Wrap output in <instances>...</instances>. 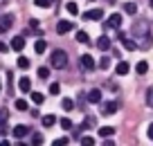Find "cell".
Here are the masks:
<instances>
[{
  "label": "cell",
  "instance_id": "3957f363",
  "mask_svg": "<svg viewBox=\"0 0 153 146\" xmlns=\"http://www.w3.org/2000/svg\"><path fill=\"white\" fill-rule=\"evenodd\" d=\"M81 70L83 72H92L95 70V59H92L90 54H83L81 56Z\"/></svg>",
  "mask_w": 153,
  "mask_h": 146
},
{
  "label": "cell",
  "instance_id": "e0dca14e",
  "mask_svg": "<svg viewBox=\"0 0 153 146\" xmlns=\"http://www.w3.org/2000/svg\"><path fill=\"white\" fill-rule=\"evenodd\" d=\"M110 135H115V128L113 126H101L99 128V137H110Z\"/></svg>",
  "mask_w": 153,
  "mask_h": 146
},
{
  "label": "cell",
  "instance_id": "f1b7e54d",
  "mask_svg": "<svg viewBox=\"0 0 153 146\" xmlns=\"http://www.w3.org/2000/svg\"><path fill=\"white\" fill-rule=\"evenodd\" d=\"M32 144H43V135H41V133H34L32 135Z\"/></svg>",
  "mask_w": 153,
  "mask_h": 146
},
{
  "label": "cell",
  "instance_id": "7402d4cb",
  "mask_svg": "<svg viewBox=\"0 0 153 146\" xmlns=\"http://www.w3.org/2000/svg\"><path fill=\"white\" fill-rule=\"evenodd\" d=\"M34 5H36V7H45V9H48V7L54 5V0H34Z\"/></svg>",
  "mask_w": 153,
  "mask_h": 146
},
{
  "label": "cell",
  "instance_id": "30bf717a",
  "mask_svg": "<svg viewBox=\"0 0 153 146\" xmlns=\"http://www.w3.org/2000/svg\"><path fill=\"white\" fill-rule=\"evenodd\" d=\"M23 47H25V36H14V38H11V50L20 52Z\"/></svg>",
  "mask_w": 153,
  "mask_h": 146
},
{
  "label": "cell",
  "instance_id": "7a4b0ae2",
  "mask_svg": "<svg viewBox=\"0 0 153 146\" xmlns=\"http://www.w3.org/2000/svg\"><path fill=\"white\" fill-rule=\"evenodd\" d=\"M14 25V14H2L0 16V34H5L7 29H11Z\"/></svg>",
  "mask_w": 153,
  "mask_h": 146
},
{
  "label": "cell",
  "instance_id": "ffe728a7",
  "mask_svg": "<svg viewBox=\"0 0 153 146\" xmlns=\"http://www.w3.org/2000/svg\"><path fill=\"white\" fill-rule=\"evenodd\" d=\"M76 41H79V43H90V36H88V32L79 29V32H76Z\"/></svg>",
  "mask_w": 153,
  "mask_h": 146
},
{
  "label": "cell",
  "instance_id": "60d3db41",
  "mask_svg": "<svg viewBox=\"0 0 153 146\" xmlns=\"http://www.w3.org/2000/svg\"><path fill=\"white\" fill-rule=\"evenodd\" d=\"M151 7H153V0H151Z\"/></svg>",
  "mask_w": 153,
  "mask_h": 146
},
{
  "label": "cell",
  "instance_id": "8992f818",
  "mask_svg": "<svg viewBox=\"0 0 153 146\" xmlns=\"http://www.w3.org/2000/svg\"><path fill=\"white\" fill-rule=\"evenodd\" d=\"M70 29H74V25H72L70 20H59L56 23V32L59 34H68Z\"/></svg>",
  "mask_w": 153,
  "mask_h": 146
},
{
  "label": "cell",
  "instance_id": "277c9868",
  "mask_svg": "<svg viewBox=\"0 0 153 146\" xmlns=\"http://www.w3.org/2000/svg\"><path fill=\"white\" fill-rule=\"evenodd\" d=\"M117 27H122V16L113 14L108 20H106V29H117Z\"/></svg>",
  "mask_w": 153,
  "mask_h": 146
},
{
  "label": "cell",
  "instance_id": "1f68e13d",
  "mask_svg": "<svg viewBox=\"0 0 153 146\" xmlns=\"http://www.w3.org/2000/svg\"><path fill=\"white\" fill-rule=\"evenodd\" d=\"M63 108H65V110H72V108H74V101H72V99H63Z\"/></svg>",
  "mask_w": 153,
  "mask_h": 146
},
{
  "label": "cell",
  "instance_id": "ac0fdd59",
  "mask_svg": "<svg viewBox=\"0 0 153 146\" xmlns=\"http://www.w3.org/2000/svg\"><path fill=\"white\" fill-rule=\"evenodd\" d=\"M124 11H126L128 16H135V14H137V5H135V2H126V5H124Z\"/></svg>",
  "mask_w": 153,
  "mask_h": 146
},
{
  "label": "cell",
  "instance_id": "74e56055",
  "mask_svg": "<svg viewBox=\"0 0 153 146\" xmlns=\"http://www.w3.org/2000/svg\"><path fill=\"white\" fill-rule=\"evenodd\" d=\"M146 135H149V139H151V142H153V124H151V126H149V130H146Z\"/></svg>",
  "mask_w": 153,
  "mask_h": 146
},
{
  "label": "cell",
  "instance_id": "d590c367",
  "mask_svg": "<svg viewBox=\"0 0 153 146\" xmlns=\"http://www.w3.org/2000/svg\"><path fill=\"white\" fill-rule=\"evenodd\" d=\"M146 104H149V106H153V88L146 92Z\"/></svg>",
  "mask_w": 153,
  "mask_h": 146
},
{
  "label": "cell",
  "instance_id": "e575fe53",
  "mask_svg": "<svg viewBox=\"0 0 153 146\" xmlns=\"http://www.w3.org/2000/svg\"><path fill=\"white\" fill-rule=\"evenodd\" d=\"M108 65H110L108 56H106V59H101V61H99V67H101V70H106V67H108Z\"/></svg>",
  "mask_w": 153,
  "mask_h": 146
},
{
  "label": "cell",
  "instance_id": "4dcf8cb0",
  "mask_svg": "<svg viewBox=\"0 0 153 146\" xmlns=\"http://www.w3.org/2000/svg\"><path fill=\"white\" fill-rule=\"evenodd\" d=\"M61 92V85L59 83H50V94H59Z\"/></svg>",
  "mask_w": 153,
  "mask_h": 146
},
{
  "label": "cell",
  "instance_id": "8fae6325",
  "mask_svg": "<svg viewBox=\"0 0 153 146\" xmlns=\"http://www.w3.org/2000/svg\"><path fill=\"white\" fill-rule=\"evenodd\" d=\"M88 101H90V104H99V101H101V90L92 88L90 92H88Z\"/></svg>",
  "mask_w": 153,
  "mask_h": 146
},
{
  "label": "cell",
  "instance_id": "4316f807",
  "mask_svg": "<svg viewBox=\"0 0 153 146\" xmlns=\"http://www.w3.org/2000/svg\"><path fill=\"white\" fill-rule=\"evenodd\" d=\"M92 126H95V119H92V117H88V119H86V122H83V124H81V128H83V130H90V128H92Z\"/></svg>",
  "mask_w": 153,
  "mask_h": 146
},
{
  "label": "cell",
  "instance_id": "484cf974",
  "mask_svg": "<svg viewBox=\"0 0 153 146\" xmlns=\"http://www.w3.org/2000/svg\"><path fill=\"white\" fill-rule=\"evenodd\" d=\"M59 124H61V128H63V130H70V128H72V119H68V117H63Z\"/></svg>",
  "mask_w": 153,
  "mask_h": 146
},
{
  "label": "cell",
  "instance_id": "603a6c76",
  "mask_svg": "<svg viewBox=\"0 0 153 146\" xmlns=\"http://www.w3.org/2000/svg\"><path fill=\"white\" fill-rule=\"evenodd\" d=\"M36 74H38V79H48V76H50V67H38V72H36Z\"/></svg>",
  "mask_w": 153,
  "mask_h": 146
},
{
  "label": "cell",
  "instance_id": "ab89813d",
  "mask_svg": "<svg viewBox=\"0 0 153 146\" xmlns=\"http://www.w3.org/2000/svg\"><path fill=\"white\" fill-rule=\"evenodd\" d=\"M0 92H2V85H0Z\"/></svg>",
  "mask_w": 153,
  "mask_h": 146
},
{
  "label": "cell",
  "instance_id": "9c48e42d",
  "mask_svg": "<svg viewBox=\"0 0 153 146\" xmlns=\"http://www.w3.org/2000/svg\"><path fill=\"white\" fill-rule=\"evenodd\" d=\"M115 72H117V74H120V76H126V74H128V72H131V65H128V63H126V61H120V63H117V65H115Z\"/></svg>",
  "mask_w": 153,
  "mask_h": 146
},
{
  "label": "cell",
  "instance_id": "5bb4252c",
  "mask_svg": "<svg viewBox=\"0 0 153 146\" xmlns=\"http://www.w3.org/2000/svg\"><path fill=\"white\" fill-rule=\"evenodd\" d=\"M41 122H43L45 128H52L54 124H56V117H54V115H43V117H41Z\"/></svg>",
  "mask_w": 153,
  "mask_h": 146
},
{
  "label": "cell",
  "instance_id": "f546056e",
  "mask_svg": "<svg viewBox=\"0 0 153 146\" xmlns=\"http://www.w3.org/2000/svg\"><path fill=\"white\" fill-rule=\"evenodd\" d=\"M65 144H70V137H59V139L54 142V146H65Z\"/></svg>",
  "mask_w": 153,
  "mask_h": 146
},
{
  "label": "cell",
  "instance_id": "7c38bea8",
  "mask_svg": "<svg viewBox=\"0 0 153 146\" xmlns=\"http://www.w3.org/2000/svg\"><path fill=\"white\" fill-rule=\"evenodd\" d=\"M97 47H99V50H104V52H106V50H108V47H110V38L106 36V34H104V36H99V38H97Z\"/></svg>",
  "mask_w": 153,
  "mask_h": 146
},
{
  "label": "cell",
  "instance_id": "d6a6232c",
  "mask_svg": "<svg viewBox=\"0 0 153 146\" xmlns=\"http://www.w3.org/2000/svg\"><path fill=\"white\" fill-rule=\"evenodd\" d=\"M16 108H18V110H27V101L18 99V101H16Z\"/></svg>",
  "mask_w": 153,
  "mask_h": 146
},
{
  "label": "cell",
  "instance_id": "52a82bcc",
  "mask_svg": "<svg viewBox=\"0 0 153 146\" xmlns=\"http://www.w3.org/2000/svg\"><path fill=\"white\" fill-rule=\"evenodd\" d=\"M101 16H104L101 9H90V11L83 14V20H101Z\"/></svg>",
  "mask_w": 153,
  "mask_h": 146
},
{
  "label": "cell",
  "instance_id": "ba28073f",
  "mask_svg": "<svg viewBox=\"0 0 153 146\" xmlns=\"http://www.w3.org/2000/svg\"><path fill=\"white\" fill-rule=\"evenodd\" d=\"M117 108H120V106H117V101H106V104L101 106V115H113Z\"/></svg>",
  "mask_w": 153,
  "mask_h": 146
},
{
  "label": "cell",
  "instance_id": "44dd1931",
  "mask_svg": "<svg viewBox=\"0 0 153 146\" xmlns=\"http://www.w3.org/2000/svg\"><path fill=\"white\" fill-rule=\"evenodd\" d=\"M65 11H70V16H76V14H79V7H76V2H68V5H65Z\"/></svg>",
  "mask_w": 153,
  "mask_h": 146
},
{
  "label": "cell",
  "instance_id": "5b68a950",
  "mask_svg": "<svg viewBox=\"0 0 153 146\" xmlns=\"http://www.w3.org/2000/svg\"><path fill=\"white\" fill-rule=\"evenodd\" d=\"M120 41L124 43V47L128 50V52H133V50H137V43L135 41H131V38H126V34L124 32H120Z\"/></svg>",
  "mask_w": 153,
  "mask_h": 146
},
{
  "label": "cell",
  "instance_id": "d4e9b609",
  "mask_svg": "<svg viewBox=\"0 0 153 146\" xmlns=\"http://www.w3.org/2000/svg\"><path fill=\"white\" fill-rule=\"evenodd\" d=\"M16 65H18V67H20V70H27V67H29V59H25V56H20V59H18V63H16Z\"/></svg>",
  "mask_w": 153,
  "mask_h": 146
},
{
  "label": "cell",
  "instance_id": "d6986e66",
  "mask_svg": "<svg viewBox=\"0 0 153 146\" xmlns=\"http://www.w3.org/2000/svg\"><path fill=\"white\" fill-rule=\"evenodd\" d=\"M45 47H48V43H45L43 38L34 43V50H36V54H43V52H45Z\"/></svg>",
  "mask_w": 153,
  "mask_h": 146
},
{
  "label": "cell",
  "instance_id": "8d00e7d4",
  "mask_svg": "<svg viewBox=\"0 0 153 146\" xmlns=\"http://www.w3.org/2000/svg\"><path fill=\"white\" fill-rule=\"evenodd\" d=\"M7 50H9V45H5V43H0V54H5Z\"/></svg>",
  "mask_w": 153,
  "mask_h": 146
},
{
  "label": "cell",
  "instance_id": "2e32d148",
  "mask_svg": "<svg viewBox=\"0 0 153 146\" xmlns=\"http://www.w3.org/2000/svg\"><path fill=\"white\" fill-rule=\"evenodd\" d=\"M25 135H29V128L27 126H16L14 128V137H25Z\"/></svg>",
  "mask_w": 153,
  "mask_h": 146
},
{
  "label": "cell",
  "instance_id": "6da1fadb",
  "mask_svg": "<svg viewBox=\"0 0 153 146\" xmlns=\"http://www.w3.org/2000/svg\"><path fill=\"white\" fill-rule=\"evenodd\" d=\"M50 65H52L54 70H63V67L68 65V54L63 52V50H54L52 56H50Z\"/></svg>",
  "mask_w": 153,
  "mask_h": 146
},
{
  "label": "cell",
  "instance_id": "b9f144b4",
  "mask_svg": "<svg viewBox=\"0 0 153 146\" xmlns=\"http://www.w3.org/2000/svg\"><path fill=\"white\" fill-rule=\"evenodd\" d=\"M90 2H92V0H90Z\"/></svg>",
  "mask_w": 153,
  "mask_h": 146
},
{
  "label": "cell",
  "instance_id": "836d02e7",
  "mask_svg": "<svg viewBox=\"0 0 153 146\" xmlns=\"http://www.w3.org/2000/svg\"><path fill=\"white\" fill-rule=\"evenodd\" d=\"M81 144L83 146H90V144H95V139H92V137H81Z\"/></svg>",
  "mask_w": 153,
  "mask_h": 146
},
{
  "label": "cell",
  "instance_id": "f35d334b",
  "mask_svg": "<svg viewBox=\"0 0 153 146\" xmlns=\"http://www.w3.org/2000/svg\"><path fill=\"white\" fill-rule=\"evenodd\" d=\"M106 2H108V5H113V2H115V0H106Z\"/></svg>",
  "mask_w": 153,
  "mask_h": 146
},
{
  "label": "cell",
  "instance_id": "cb8c5ba5",
  "mask_svg": "<svg viewBox=\"0 0 153 146\" xmlns=\"http://www.w3.org/2000/svg\"><path fill=\"white\" fill-rule=\"evenodd\" d=\"M43 99H45V97H43L41 92H32V101H34L36 106H41V104H43Z\"/></svg>",
  "mask_w": 153,
  "mask_h": 146
},
{
  "label": "cell",
  "instance_id": "9a60e30c",
  "mask_svg": "<svg viewBox=\"0 0 153 146\" xmlns=\"http://www.w3.org/2000/svg\"><path fill=\"white\" fill-rule=\"evenodd\" d=\"M135 72H137L140 76H142V74H146V72H149V63H146V61H140L137 65H135Z\"/></svg>",
  "mask_w": 153,
  "mask_h": 146
},
{
  "label": "cell",
  "instance_id": "83f0119b",
  "mask_svg": "<svg viewBox=\"0 0 153 146\" xmlns=\"http://www.w3.org/2000/svg\"><path fill=\"white\" fill-rule=\"evenodd\" d=\"M7 117H9V110H7V108H2V110H0V124H2V126L7 124Z\"/></svg>",
  "mask_w": 153,
  "mask_h": 146
},
{
  "label": "cell",
  "instance_id": "4fadbf2b",
  "mask_svg": "<svg viewBox=\"0 0 153 146\" xmlns=\"http://www.w3.org/2000/svg\"><path fill=\"white\" fill-rule=\"evenodd\" d=\"M18 88L23 90V92H32V81H29L27 76H23V79L18 81Z\"/></svg>",
  "mask_w": 153,
  "mask_h": 146
}]
</instances>
